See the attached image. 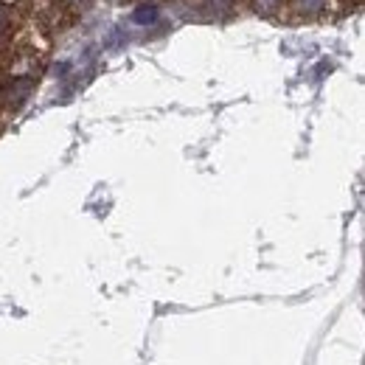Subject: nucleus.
<instances>
[{"mask_svg":"<svg viewBox=\"0 0 365 365\" xmlns=\"http://www.w3.org/2000/svg\"><path fill=\"white\" fill-rule=\"evenodd\" d=\"M284 9H289L298 20H312L329 9V0H284Z\"/></svg>","mask_w":365,"mask_h":365,"instance_id":"nucleus-1","label":"nucleus"},{"mask_svg":"<svg viewBox=\"0 0 365 365\" xmlns=\"http://www.w3.org/2000/svg\"><path fill=\"white\" fill-rule=\"evenodd\" d=\"M133 20H135V23H140V26H146V23L158 20V6H152V3L138 6L135 11H133Z\"/></svg>","mask_w":365,"mask_h":365,"instance_id":"nucleus-2","label":"nucleus"},{"mask_svg":"<svg viewBox=\"0 0 365 365\" xmlns=\"http://www.w3.org/2000/svg\"><path fill=\"white\" fill-rule=\"evenodd\" d=\"M253 6L259 11H264V14H273L278 9H284V0H253Z\"/></svg>","mask_w":365,"mask_h":365,"instance_id":"nucleus-3","label":"nucleus"},{"mask_svg":"<svg viewBox=\"0 0 365 365\" xmlns=\"http://www.w3.org/2000/svg\"><path fill=\"white\" fill-rule=\"evenodd\" d=\"M62 3H65L68 9H88L93 0H62Z\"/></svg>","mask_w":365,"mask_h":365,"instance_id":"nucleus-4","label":"nucleus"}]
</instances>
